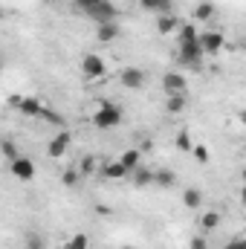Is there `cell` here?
<instances>
[{
    "instance_id": "1",
    "label": "cell",
    "mask_w": 246,
    "mask_h": 249,
    "mask_svg": "<svg viewBox=\"0 0 246 249\" xmlns=\"http://www.w3.org/2000/svg\"><path fill=\"white\" fill-rule=\"evenodd\" d=\"M93 124H96L99 130L119 127V124H122V110H119L116 105H110V102H102V105L96 107V113H93Z\"/></svg>"
},
{
    "instance_id": "2",
    "label": "cell",
    "mask_w": 246,
    "mask_h": 249,
    "mask_svg": "<svg viewBox=\"0 0 246 249\" xmlns=\"http://www.w3.org/2000/svg\"><path fill=\"white\" fill-rule=\"evenodd\" d=\"M200 47H203L206 55H217V53L226 47L223 32H217V29H206V32H200Z\"/></svg>"
},
{
    "instance_id": "3",
    "label": "cell",
    "mask_w": 246,
    "mask_h": 249,
    "mask_svg": "<svg viewBox=\"0 0 246 249\" xmlns=\"http://www.w3.org/2000/svg\"><path fill=\"white\" fill-rule=\"evenodd\" d=\"M70 145H72V133H70V130H61V133H55V136L47 142V154H50L53 160H61Z\"/></svg>"
},
{
    "instance_id": "4",
    "label": "cell",
    "mask_w": 246,
    "mask_h": 249,
    "mask_svg": "<svg viewBox=\"0 0 246 249\" xmlns=\"http://www.w3.org/2000/svg\"><path fill=\"white\" fill-rule=\"evenodd\" d=\"M9 171H12V177L15 180H32L35 177V162L29 160V157H18V160H12L9 162Z\"/></svg>"
},
{
    "instance_id": "5",
    "label": "cell",
    "mask_w": 246,
    "mask_h": 249,
    "mask_svg": "<svg viewBox=\"0 0 246 249\" xmlns=\"http://www.w3.org/2000/svg\"><path fill=\"white\" fill-rule=\"evenodd\" d=\"M116 15H119V12H116V6H113L110 0H102L93 12H87V18H90V20H96L99 26H102V23H113V20H116Z\"/></svg>"
},
{
    "instance_id": "6",
    "label": "cell",
    "mask_w": 246,
    "mask_h": 249,
    "mask_svg": "<svg viewBox=\"0 0 246 249\" xmlns=\"http://www.w3.org/2000/svg\"><path fill=\"white\" fill-rule=\"evenodd\" d=\"M206 58L200 41H191V44H180V61L188 64V67H200V61Z\"/></svg>"
},
{
    "instance_id": "7",
    "label": "cell",
    "mask_w": 246,
    "mask_h": 249,
    "mask_svg": "<svg viewBox=\"0 0 246 249\" xmlns=\"http://www.w3.org/2000/svg\"><path fill=\"white\" fill-rule=\"evenodd\" d=\"M119 84L127 87V90H139V87L145 84V70H139V67H124L122 72H119Z\"/></svg>"
},
{
    "instance_id": "8",
    "label": "cell",
    "mask_w": 246,
    "mask_h": 249,
    "mask_svg": "<svg viewBox=\"0 0 246 249\" xmlns=\"http://www.w3.org/2000/svg\"><path fill=\"white\" fill-rule=\"evenodd\" d=\"M81 72L87 75V78H102L105 72H107V67H105V61H102V55H84L81 58Z\"/></svg>"
},
{
    "instance_id": "9",
    "label": "cell",
    "mask_w": 246,
    "mask_h": 249,
    "mask_svg": "<svg viewBox=\"0 0 246 249\" xmlns=\"http://www.w3.org/2000/svg\"><path fill=\"white\" fill-rule=\"evenodd\" d=\"M23 116H35V119H41V113H44V105H41V99H35V96H18V105H15Z\"/></svg>"
},
{
    "instance_id": "10",
    "label": "cell",
    "mask_w": 246,
    "mask_h": 249,
    "mask_svg": "<svg viewBox=\"0 0 246 249\" xmlns=\"http://www.w3.org/2000/svg\"><path fill=\"white\" fill-rule=\"evenodd\" d=\"M162 90L171 96V93H188V78L183 72H168L162 75Z\"/></svg>"
},
{
    "instance_id": "11",
    "label": "cell",
    "mask_w": 246,
    "mask_h": 249,
    "mask_svg": "<svg viewBox=\"0 0 246 249\" xmlns=\"http://www.w3.org/2000/svg\"><path fill=\"white\" fill-rule=\"evenodd\" d=\"M185 107H188V96H185V93H171V96L165 99V110H168L171 116L185 113Z\"/></svg>"
},
{
    "instance_id": "12",
    "label": "cell",
    "mask_w": 246,
    "mask_h": 249,
    "mask_svg": "<svg viewBox=\"0 0 246 249\" xmlns=\"http://www.w3.org/2000/svg\"><path fill=\"white\" fill-rule=\"evenodd\" d=\"M151 183H157V171H151V168L139 165V168L133 171V186H136V188H145V186H151Z\"/></svg>"
},
{
    "instance_id": "13",
    "label": "cell",
    "mask_w": 246,
    "mask_h": 249,
    "mask_svg": "<svg viewBox=\"0 0 246 249\" xmlns=\"http://www.w3.org/2000/svg\"><path fill=\"white\" fill-rule=\"evenodd\" d=\"M119 160H122V165L127 171H136V168L142 165V148H127Z\"/></svg>"
},
{
    "instance_id": "14",
    "label": "cell",
    "mask_w": 246,
    "mask_h": 249,
    "mask_svg": "<svg viewBox=\"0 0 246 249\" xmlns=\"http://www.w3.org/2000/svg\"><path fill=\"white\" fill-rule=\"evenodd\" d=\"M96 38H99L102 44H113V41L119 38V23H116V20H113V23H102L99 32H96Z\"/></svg>"
},
{
    "instance_id": "15",
    "label": "cell",
    "mask_w": 246,
    "mask_h": 249,
    "mask_svg": "<svg viewBox=\"0 0 246 249\" xmlns=\"http://www.w3.org/2000/svg\"><path fill=\"white\" fill-rule=\"evenodd\" d=\"M139 6L154 15H171V0H139Z\"/></svg>"
},
{
    "instance_id": "16",
    "label": "cell",
    "mask_w": 246,
    "mask_h": 249,
    "mask_svg": "<svg viewBox=\"0 0 246 249\" xmlns=\"http://www.w3.org/2000/svg\"><path fill=\"white\" fill-rule=\"evenodd\" d=\"M177 26H180V20H177L174 15H159V18H157V32H159V35H171Z\"/></svg>"
},
{
    "instance_id": "17",
    "label": "cell",
    "mask_w": 246,
    "mask_h": 249,
    "mask_svg": "<svg viewBox=\"0 0 246 249\" xmlns=\"http://www.w3.org/2000/svg\"><path fill=\"white\" fill-rule=\"evenodd\" d=\"M102 174H105L107 180H122V177H127L130 171H127V168L122 165V160H116V162H110V165H105V171H102Z\"/></svg>"
},
{
    "instance_id": "18",
    "label": "cell",
    "mask_w": 246,
    "mask_h": 249,
    "mask_svg": "<svg viewBox=\"0 0 246 249\" xmlns=\"http://www.w3.org/2000/svg\"><path fill=\"white\" fill-rule=\"evenodd\" d=\"M183 206L185 209H200V206H203V194H200V188H185Z\"/></svg>"
},
{
    "instance_id": "19",
    "label": "cell",
    "mask_w": 246,
    "mask_h": 249,
    "mask_svg": "<svg viewBox=\"0 0 246 249\" xmlns=\"http://www.w3.org/2000/svg\"><path fill=\"white\" fill-rule=\"evenodd\" d=\"M157 186H159V188L177 186V174H174L171 168H159V171H157Z\"/></svg>"
},
{
    "instance_id": "20",
    "label": "cell",
    "mask_w": 246,
    "mask_h": 249,
    "mask_svg": "<svg viewBox=\"0 0 246 249\" xmlns=\"http://www.w3.org/2000/svg\"><path fill=\"white\" fill-rule=\"evenodd\" d=\"M200 226H203L206 232L217 229V226H220V212H206V214L200 217Z\"/></svg>"
},
{
    "instance_id": "21",
    "label": "cell",
    "mask_w": 246,
    "mask_h": 249,
    "mask_svg": "<svg viewBox=\"0 0 246 249\" xmlns=\"http://www.w3.org/2000/svg\"><path fill=\"white\" fill-rule=\"evenodd\" d=\"M174 145H177L183 154H191V151H194V142H191V133H188V130H180V133H177Z\"/></svg>"
},
{
    "instance_id": "22",
    "label": "cell",
    "mask_w": 246,
    "mask_h": 249,
    "mask_svg": "<svg viewBox=\"0 0 246 249\" xmlns=\"http://www.w3.org/2000/svg\"><path fill=\"white\" fill-rule=\"evenodd\" d=\"M99 168V162H96V157H90V154H84L81 157V162H78V171H81V177H87V174H93Z\"/></svg>"
},
{
    "instance_id": "23",
    "label": "cell",
    "mask_w": 246,
    "mask_h": 249,
    "mask_svg": "<svg viewBox=\"0 0 246 249\" xmlns=\"http://www.w3.org/2000/svg\"><path fill=\"white\" fill-rule=\"evenodd\" d=\"M64 249H90V238L78 232V235H72V238L64 244Z\"/></svg>"
},
{
    "instance_id": "24",
    "label": "cell",
    "mask_w": 246,
    "mask_h": 249,
    "mask_svg": "<svg viewBox=\"0 0 246 249\" xmlns=\"http://www.w3.org/2000/svg\"><path fill=\"white\" fill-rule=\"evenodd\" d=\"M214 15V6L209 3V0H203V3H197V9H194V18L197 20H209Z\"/></svg>"
},
{
    "instance_id": "25",
    "label": "cell",
    "mask_w": 246,
    "mask_h": 249,
    "mask_svg": "<svg viewBox=\"0 0 246 249\" xmlns=\"http://www.w3.org/2000/svg\"><path fill=\"white\" fill-rule=\"evenodd\" d=\"M191 41H200V32L191 23H185V26H180V44H191Z\"/></svg>"
},
{
    "instance_id": "26",
    "label": "cell",
    "mask_w": 246,
    "mask_h": 249,
    "mask_svg": "<svg viewBox=\"0 0 246 249\" xmlns=\"http://www.w3.org/2000/svg\"><path fill=\"white\" fill-rule=\"evenodd\" d=\"M78 177H81V171H78V168H67V171L61 174V183L72 188L75 183H78Z\"/></svg>"
},
{
    "instance_id": "27",
    "label": "cell",
    "mask_w": 246,
    "mask_h": 249,
    "mask_svg": "<svg viewBox=\"0 0 246 249\" xmlns=\"http://www.w3.org/2000/svg\"><path fill=\"white\" fill-rule=\"evenodd\" d=\"M3 157H6V160H9V162H12V160H18V157H20V154H18V148H15V142H12V139H6V142H3Z\"/></svg>"
},
{
    "instance_id": "28",
    "label": "cell",
    "mask_w": 246,
    "mask_h": 249,
    "mask_svg": "<svg viewBox=\"0 0 246 249\" xmlns=\"http://www.w3.org/2000/svg\"><path fill=\"white\" fill-rule=\"evenodd\" d=\"M191 154H194V160H197V162H203V165L209 162V148H206V145H194V151H191Z\"/></svg>"
},
{
    "instance_id": "29",
    "label": "cell",
    "mask_w": 246,
    "mask_h": 249,
    "mask_svg": "<svg viewBox=\"0 0 246 249\" xmlns=\"http://www.w3.org/2000/svg\"><path fill=\"white\" fill-rule=\"evenodd\" d=\"M72 3H75V6H78V9H81L84 15H87V12H93V9H96V6H99L102 0H72Z\"/></svg>"
},
{
    "instance_id": "30",
    "label": "cell",
    "mask_w": 246,
    "mask_h": 249,
    "mask_svg": "<svg viewBox=\"0 0 246 249\" xmlns=\"http://www.w3.org/2000/svg\"><path fill=\"white\" fill-rule=\"evenodd\" d=\"M26 249H44V241L32 232V235H26Z\"/></svg>"
},
{
    "instance_id": "31",
    "label": "cell",
    "mask_w": 246,
    "mask_h": 249,
    "mask_svg": "<svg viewBox=\"0 0 246 249\" xmlns=\"http://www.w3.org/2000/svg\"><path fill=\"white\" fill-rule=\"evenodd\" d=\"M41 119H47V122H55V124H64V119H61V116H58V113H53V110H47V107H44Z\"/></svg>"
},
{
    "instance_id": "32",
    "label": "cell",
    "mask_w": 246,
    "mask_h": 249,
    "mask_svg": "<svg viewBox=\"0 0 246 249\" xmlns=\"http://www.w3.org/2000/svg\"><path fill=\"white\" fill-rule=\"evenodd\" d=\"M191 249H209V244H206V238H191Z\"/></svg>"
},
{
    "instance_id": "33",
    "label": "cell",
    "mask_w": 246,
    "mask_h": 249,
    "mask_svg": "<svg viewBox=\"0 0 246 249\" xmlns=\"http://www.w3.org/2000/svg\"><path fill=\"white\" fill-rule=\"evenodd\" d=\"M223 249H244V244H241V238H235V241H229Z\"/></svg>"
},
{
    "instance_id": "34",
    "label": "cell",
    "mask_w": 246,
    "mask_h": 249,
    "mask_svg": "<svg viewBox=\"0 0 246 249\" xmlns=\"http://www.w3.org/2000/svg\"><path fill=\"white\" fill-rule=\"evenodd\" d=\"M238 119H241V124H244V127H246V107H244V110H241V113H238Z\"/></svg>"
},
{
    "instance_id": "35",
    "label": "cell",
    "mask_w": 246,
    "mask_h": 249,
    "mask_svg": "<svg viewBox=\"0 0 246 249\" xmlns=\"http://www.w3.org/2000/svg\"><path fill=\"white\" fill-rule=\"evenodd\" d=\"M241 203L246 206V183H244V188H241Z\"/></svg>"
},
{
    "instance_id": "36",
    "label": "cell",
    "mask_w": 246,
    "mask_h": 249,
    "mask_svg": "<svg viewBox=\"0 0 246 249\" xmlns=\"http://www.w3.org/2000/svg\"><path fill=\"white\" fill-rule=\"evenodd\" d=\"M241 177H244V183H246V168H244V171H241Z\"/></svg>"
},
{
    "instance_id": "37",
    "label": "cell",
    "mask_w": 246,
    "mask_h": 249,
    "mask_svg": "<svg viewBox=\"0 0 246 249\" xmlns=\"http://www.w3.org/2000/svg\"><path fill=\"white\" fill-rule=\"evenodd\" d=\"M241 244H244V249H246V238H241Z\"/></svg>"
},
{
    "instance_id": "38",
    "label": "cell",
    "mask_w": 246,
    "mask_h": 249,
    "mask_svg": "<svg viewBox=\"0 0 246 249\" xmlns=\"http://www.w3.org/2000/svg\"><path fill=\"white\" fill-rule=\"evenodd\" d=\"M119 249H136V247H119Z\"/></svg>"
},
{
    "instance_id": "39",
    "label": "cell",
    "mask_w": 246,
    "mask_h": 249,
    "mask_svg": "<svg viewBox=\"0 0 246 249\" xmlns=\"http://www.w3.org/2000/svg\"><path fill=\"white\" fill-rule=\"evenodd\" d=\"M241 47H244V50H246V38H244V44H241Z\"/></svg>"
}]
</instances>
